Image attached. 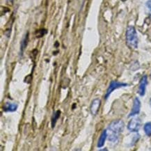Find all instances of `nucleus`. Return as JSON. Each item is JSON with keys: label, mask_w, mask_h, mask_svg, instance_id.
I'll list each match as a JSON object with an SVG mask.
<instances>
[{"label": "nucleus", "mask_w": 151, "mask_h": 151, "mask_svg": "<svg viewBox=\"0 0 151 151\" xmlns=\"http://www.w3.org/2000/svg\"><path fill=\"white\" fill-rule=\"evenodd\" d=\"M125 124L121 120H116L111 122L108 127V130L109 134H108V139L111 142H116L118 141L119 137V134L123 132Z\"/></svg>", "instance_id": "nucleus-1"}, {"label": "nucleus", "mask_w": 151, "mask_h": 151, "mask_svg": "<svg viewBox=\"0 0 151 151\" xmlns=\"http://www.w3.org/2000/svg\"><path fill=\"white\" fill-rule=\"evenodd\" d=\"M126 44L128 47L132 50L137 49L138 47V37L136 29L133 26H129L127 28L126 34Z\"/></svg>", "instance_id": "nucleus-2"}, {"label": "nucleus", "mask_w": 151, "mask_h": 151, "mask_svg": "<svg viewBox=\"0 0 151 151\" xmlns=\"http://www.w3.org/2000/svg\"><path fill=\"white\" fill-rule=\"evenodd\" d=\"M141 125V121L139 118H133L132 119L127 125V129L132 132H137L139 130Z\"/></svg>", "instance_id": "nucleus-3"}, {"label": "nucleus", "mask_w": 151, "mask_h": 151, "mask_svg": "<svg viewBox=\"0 0 151 151\" xmlns=\"http://www.w3.org/2000/svg\"><path fill=\"white\" fill-rule=\"evenodd\" d=\"M126 86H127V84H125V83H121V82H116V81H111L109 87H108L107 90H106L104 98H105V99H107L108 97L109 96V95L111 94L114 90L117 89V88H121V87Z\"/></svg>", "instance_id": "nucleus-4"}, {"label": "nucleus", "mask_w": 151, "mask_h": 151, "mask_svg": "<svg viewBox=\"0 0 151 151\" xmlns=\"http://www.w3.org/2000/svg\"><path fill=\"white\" fill-rule=\"evenodd\" d=\"M141 109V102L138 98H135L133 102V106L132 108L131 112L129 113V116H133L137 115L140 112Z\"/></svg>", "instance_id": "nucleus-5"}, {"label": "nucleus", "mask_w": 151, "mask_h": 151, "mask_svg": "<svg viewBox=\"0 0 151 151\" xmlns=\"http://www.w3.org/2000/svg\"><path fill=\"white\" fill-rule=\"evenodd\" d=\"M148 84V77L146 75H144L142 78L141 79L140 83H139L138 93L141 96H144L146 93V86Z\"/></svg>", "instance_id": "nucleus-6"}, {"label": "nucleus", "mask_w": 151, "mask_h": 151, "mask_svg": "<svg viewBox=\"0 0 151 151\" xmlns=\"http://www.w3.org/2000/svg\"><path fill=\"white\" fill-rule=\"evenodd\" d=\"M100 104H101V100H100V99H98V98L93 100L91 102V106H90L91 113L93 116L97 115L98 111H99V109L100 107Z\"/></svg>", "instance_id": "nucleus-7"}, {"label": "nucleus", "mask_w": 151, "mask_h": 151, "mask_svg": "<svg viewBox=\"0 0 151 151\" xmlns=\"http://www.w3.org/2000/svg\"><path fill=\"white\" fill-rule=\"evenodd\" d=\"M18 105L16 103H12V102H6L3 106V110L6 112H13L16 111Z\"/></svg>", "instance_id": "nucleus-8"}, {"label": "nucleus", "mask_w": 151, "mask_h": 151, "mask_svg": "<svg viewBox=\"0 0 151 151\" xmlns=\"http://www.w3.org/2000/svg\"><path fill=\"white\" fill-rule=\"evenodd\" d=\"M108 137V134H107V131L106 130H103L102 132L100 134V137L99 138V140H98V148H102V146H104V143H105V141L106 138Z\"/></svg>", "instance_id": "nucleus-9"}, {"label": "nucleus", "mask_w": 151, "mask_h": 151, "mask_svg": "<svg viewBox=\"0 0 151 151\" xmlns=\"http://www.w3.org/2000/svg\"><path fill=\"white\" fill-rule=\"evenodd\" d=\"M144 129L145 133L148 137H151V123L148 122L144 125Z\"/></svg>", "instance_id": "nucleus-10"}, {"label": "nucleus", "mask_w": 151, "mask_h": 151, "mask_svg": "<svg viewBox=\"0 0 151 151\" xmlns=\"http://www.w3.org/2000/svg\"><path fill=\"white\" fill-rule=\"evenodd\" d=\"M60 114H61V111H57L56 113L54 114L53 118L52 119V127H54L55 126V124L57 123V119H59V117L60 116Z\"/></svg>", "instance_id": "nucleus-11"}, {"label": "nucleus", "mask_w": 151, "mask_h": 151, "mask_svg": "<svg viewBox=\"0 0 151 151\" xmlns=\"http://www.w3.org/2000/svg\"><path fill=\"white\" fill-rule=\"evenodd\" d=\"M27 39H28V36L27 35V36L24 37V39H23L22 42H21V52H23V50H24V48L26 47L27 43Z\"/></svg>", "instance_id": "nucleus-12"}, {"label": "nucleus", "mask_w": 151, "mask_h": 151, "mask_svg": "<svg viewBox=\"0 0 151 151\" xmlns=\"http://www.w3.org/2000/svg\"><path fill=\"white\" fill-rule=\"evenodd\" d=\"M146 6L148 7V9L151 11V0L148 1L146 3Z\"/></svg>", "instance_id": "nucleus-13"}, {"label": "nucleus", "mask_w": 151, "mask_h": 151, "mask_svg": "<svg viewBox=\"0 0 151 151\" xmlns=\"http://www.w3.org/2000/svg\"><path fill=\"white\" fill-rule=\"evenodd\" d=\"M150 107H151V98H150Z\"/></svg>", "instance_id": "nucleus-14"}, {"label": "nucleus", "mask_w": 151, "mask_h": 151, "mask_svg": "<svg viewBox=\"0 0 151 151\" xmlns=\"http://www.w3.org/2000/svg\"><path fill=\"white\" fill-rule=\"evenodd\" d=\"M123 1H125V0H123Z\"/></svg>", "instance_id": "nucleus-15"}]
</instances>
